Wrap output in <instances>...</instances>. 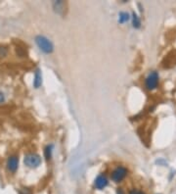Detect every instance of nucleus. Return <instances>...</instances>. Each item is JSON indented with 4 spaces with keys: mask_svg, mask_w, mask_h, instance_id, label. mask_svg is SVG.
I'll list each match as a JSON object with an SVG mask.
<instances>
[{
    "mask_svg": "<svg viewBox=\"0 0 176 194\" xmlns=\"http://www.w3.org/2000/svg\"><path fill=\"white\" fill-rule=\"evenodd\" d=\"M128 20H129V15L125 12H121L120 14V22L124 23V22H127Z\"/></svg>",
    "mask_w": 176,
    "mask_h": 194,
    "instance_id": "10",
    "label": "nucleus"
},
{
    "mask_svg": "<svg viewBox=\"0 0 176 194\" xmlns=\"http://www.w3.org/2000/svg\"><path fill=\"white\" fill-rule=\"evenodd\" d=\"M24 162L27 167L31 168V169H34V168H37L41 164V158L39 155H37L35 153H29L25 156Z\"/></svg>",
    "mask_w": 176,
    "mask_h": 194,
    "instance_id": "2",
    "label": "nucleus"
},
{
    "mask_svg": "<svg viewBox=\"0 0 176 194\" xmlns=\"http://www.w3.org/2000/svg\"><path fill=\"white\" fill-rule=\"evenodd\" d=\"M4 101H5V95H4L3 92L0 91V103H2Z\"/></svg>",
    "mask_w": 176,
    "mask_h": 194,
    "instance_id": "13",
    "label": "nucleus"
},
{
    "mask_svg": "<svg viewBox=\"0 0 176 194\" xmlns=\"http://www.w3.org/2000/svg\"><path fill=\"white\" fill-rule=\"evenodd\" d=\"M129 194H145L143 191L141 190H137V189H132L131 191L129 192Z\"/></svg>",
    "mask_w": 176,
    "mask_h": 194,
    "instance_id": "12",
    "label": "nucleus"
},
{
    "mask_svg": "<svg viewBox=\"0 0 176 194\" xmlns=\"http://www.w3.org/2000/svg\"><path fill=\"white\" fill-rule=\"evenodd\" d=\"M145 83H146V87L149 90H153V89L158 87V85H159V75H158V73L153 72V73L150 74L146 79Z\"/></svg>",
    "mask_w": 176,
    "mask_h": 194,
    "instance_id": "4",
    "label": "nucleus"
},
{
    "mask_svg": "<svg viewBox=\"0 0 176 194\" xmlns=\"http://www.w3.org/2000/svg\"><path fill=\"white\" fill-rule=\"evenodd\" d=\"M132 21H133V27L134 28H136V29L140 28L141 23H140V20H139L138 16H137L135 13H133V15H132Z\"/></svg>",
    "mask_w": 176,
    "mask_h": 194,
    "instance_id": "8",
    "label": "nucleus"
},
{
    "mask_svg": "<svg viewBox=\"0 0 176 194\" xmlns=\"http://www.w3.org/2000/svg\"><path fill=\"white\" fill-rule=\"evenodd\" d=\"M94 185L97 189H103L105 188V187L108 185V179L105 176H103V174H100V176H98L95 179V182H94Z\"/></svg>",
    "mask_w": 176,
    "mask_h": 194,
    "instance_id": "6",
    "label": "nucleus"
},
{
    "mask_svg": "<svg viewBox=\"0 0 176 194\" xmlns=\"http://www.w3.org/2000/svg\"><path fill=\"white\" fill-rule=\"evenodd\" d=\"M35 42L37 46L42 50L44 53H51L53 51V44L52 42L43 35H37L35 37Z\"/></svg>",
    "mask_w": 176,
    "mask_h": 194,
    "instance_id": "1",
    "label": "nucleus"
},
{
    "mask_svg": "<svg viewBox=\"0 0 176 194\" xmlns=\"http://www.w3.org/2000/svg\"><path fill=\"white\" fill-rule=\"evenodd\" d=\"M8 53V50L5 46H2V45H0V58H4L6 55Z\"/></svg>",
    "mask_w": 176,
    "mask_h": 194,
    "instance_id": "11",
    "label": "nucleus"
},
{
    "mask_svg": "<svg viewBox=\"0 0 176 194\" xmlns=\"http://www.w3.org/2000/svg\"><path fill=\"white\" fill-rule=\"evenodd\" d=\"M52 149H53V146L52 145H48L46 146V148H45L44 150V154H45V157H46V159H50L51 158V155H52Z\"/></svg>",
    "mask_w": 176,
    "mask_h": 194,
    "instance_id": "9",
    "label": "nucleus"
},
{
    "mask_svg": "<svg viewBox=\"0 0 176 194\" xmlns=\"http://www.w3.org/2000/svg\"><path fill=\"white\" fill-rule=\"evenodd\" d=\"M127 169L124 167H117L116 169H115L112 173V179L115 182H120L121 180H123L125 178V177L127 176Z\"/></svg>",
    "mask_w": 176,
    "mask_h": 194,
    "instance_id": "3",
    "label": "nucleus"
},
{
    "mask_svg": "<svg viewBox=\"0 0 176 194\" xmlns=\"http://www.w3.org/2000/svg\"><path fill=\"white\" fill-rule=\"evenodd\" d=\"M42 83V76H41V73L40 71L37 70L35 74H34V85L35 88H38L39 86L41 85Z\"/></svg>",
    "mask_w": 176,
    "mask_h": 194,
    "instance_id": "7",
    "label": "nucleus"
},
{
    "mask_svg": "<svg viewBox=\"0 0 176 194\" xmlns=\"http://www.w3.org/2000/svg\"><path fill=\"white\" fill-rule=\"evenodd\" d=\"M20 194H31V193L28 189H24V190H22L21 192H20Z\"/></svg>",
    "mask_w": 176,
    "mask_h": 194,
    "instance_id": "14",
    "label": "nucleus"
},
{
    "mask_svg": "<svg viewBox=\"0 0 176 194\" xmlns=\"http://www.w3.org/2000/svg\"><path fill=\"white\" fill-rule=\"evenodd\" d=\"M18 167H19V159L17 156L15 155H13V156H10L7 160V170L14 173H16V171L18 170Z\"/></svg>",
    "mask_w": 176,
    "mask_h": 194,
    "instance_id": "5",
    "label": "nucleus"
},
{
    "mask_svg": "<svg viewBox=\"0 0 176 194\" xmlns=\"http://www.w3.org/2000/svg\"><path fill=\"white\" fill-rule=\"evenodd\" d=\"M117 194H123V192H122L121 188H119V190H117Z\"/></svg>",
    "mask_w": 176,
    "mask_h": 194,
    "instance_id": "15",
    "label": "nucleus"
}]
</instances>
